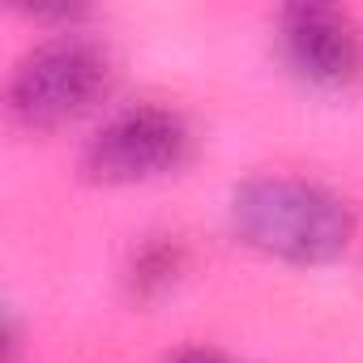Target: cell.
<instances>
[{"label": "cell", "instance_id": "obj_5", "mask_svg": "<svg viewBox=\"0 0 363 363\" xmlns=\"http://www.w3.org/2000/svg\"><path fill=\"white\" fill-rule=\"evenodd\" d=\"M179 274H184V244L175 235H145L124 265V282H128L133 299L167 295L179 282Z\"/></svg>", "mask_w": 363, "mask_h": 363}, {"label": "cell", "instance_id": "obj_7", "mask_svg": "<svg viewBox=\"0 0 363 363\" xmlns=\"http://www.w3.org/2000/svg\"><path fill=\"white\" fill-rule=\"evenodd\" d=\"M22 354V325L13 312H5V346H0V363H18Z\"/></svg>", "mask_w": 363, "mask_h": 363}, {"label": "cell", "instance_id": "obj_2", "mask_svg": "<svg viewBox=\"0 0 363 363\" xmlns=\"http://www.w3.org/2000/svg\"><path fill=\"white\" fill-rule=\"evenodd\" d=\"M116 82V56L82 26L26 48L5 86V111L22 133H56L94 111Z\"/></svg>", "mask_w": 363, "mask_h": 363}, {"label": "cell", "instance_id": "obj_4", "mask_svg": "<svg viewBox=\"0 0 363 363\" xmlns=\"http://www.w3.org/2000/svg\"><path fill=\"white\" fill-rule=\"evenodd\" d=\"M274 30L282 65L299 82L316 90H346L363 77V26L350 9L299 0L278 9Z\"/></svg>", "mask_w": 363, "mask_h": 363}, {"label": "cell", "instance_id": "obj_6", "mask_svg": "<svg viewBox=\"0 0 363 363\" xmlns=\"http://www.w3.org/2000/svg\"><path fill=\"white\" fill-rule=\"evenodd\" d=\"M162 363H235V359L223 354V350H214V346H179V350H171Z\"/></svg>", "mask_w": 363, "mask_h": 363}, {"label": "cell", "instance_id": "obj_3", "mask_svg": "<svg viewBox=\"0 0 363 363\" xmlns=\"http://www.w3.org/2000/svg\"><path fill=\"white\" fill-rule=\"evenodd\" d=\"M197 133L184 111L167 103H133L111 111L82 145V175L107 189L175 175L193 158Z\"/></svg>", "mask_w": 363, "mask_h": 363}, {"label": "cell", "instance_id": "obj_1", "mask_svg": "<svg viewBox=\"0 0 363 363\" xmlns=\"http://www.w3.org/2000/svg\"><path fill=\"white\" fill-rule=\"evenodd\" d=\"M231 235L282 265H333L350 252L359 235L354 206L320 179L261 171L248 175L227 197Z\"/></svg>", "mask_w": 363, "mask_h": 363}]
</instances>
